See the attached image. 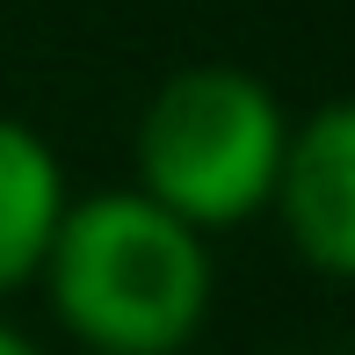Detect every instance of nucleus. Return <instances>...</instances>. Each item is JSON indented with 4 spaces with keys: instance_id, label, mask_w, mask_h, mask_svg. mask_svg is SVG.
Listing matches in <instances>:
<instances>
[{
    "instance_id": "1",
    "label": "nucleus",
    "mask_w": 355,
    "mask_h": 355,
    "mask_svg": "<svg viewBox=\"0 0 355 355\" xmlns=\"http://www.w3.org/2000/svg\"><path fill=\"white\" fill-rule=\"evenodd\" d=\"M37 290L87 355H182L218 304V261L145 189H87L58 218Z\"/></svg>"
},
{
    "instance_id": "2",
    "label": "nucleus",
    "mask_w": 355,
    "mask_h": 355,
    "mask_svg": "<svg viewBox=\"0 0 355 355\" xmlns=\"http://www.w3.org/2000/svg\"><path fill=\"white\" fill-rule=\"evenodd\" d=\"M290 145V109L247 66H182L153 87L131 131V174L159 211L203 239L268 218Z\"/></svg>"
},
{
    "instance_id": "3",
    "label": "nucleus",
    "mask_w": 355,
    "mask_h": 355,
    "mask_svg": "<svg viewBox=\"0 0 355 355\" xmlns=\"http://www.w3.org/2000/svg\"><path fill=\"white\" fill-rule=\"evenodd\" d=\"M268 218L312 276L355 283V94L319 102L304 123H290Z\"/></svg>"
},
{
    "instance_id": "4",
    "label": "nucleus",
    "mask_w": 355,
    "mask_h": 355,
    "mask_svg": "<svg viewBox=\"0 0 355 355\" xmlns=\"http://www.w3.org/2000/svg\"><path fill=\"white\" fill-rule=\"evenodd\" d=\"M66 203H73V189H66L51 138L22 116H0V304L37 283Z\"/></svg>"
},
{
    "instance_id": "5",
    "label": "nucleus",
    "mask_w": 355,
    "mask_h": 355,
    "mask_svg": "<svg viewBox=\"0 0 355 355\" xmlns=\"http://www.w3.org/2000/svg\"><path fill=\"white\" fill-rule=\"evenodd\" d=\"M0 355H44V348H37V341H29V334H22V327H15V319H8V312H0Z\"/></svg>"
}]
</instances>
